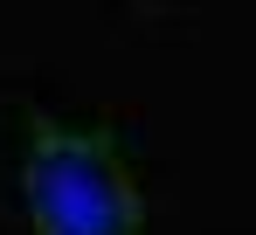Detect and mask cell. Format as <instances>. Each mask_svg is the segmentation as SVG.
Returning a JSON list of instances; mask_svg holds the SVG:
<instances>
[{"mask_svg": "<svg viewBox=\"0 0 256 235\" xmlns=\"http://www.w3.org/2000/svg\"><path fill=\"white\" fill-rule=\"evenodd\" d=\"M28 214L42 235H138V194L104 138L42 132L28 159Z\"/></svg>", "mask_w": 256, "mask_h": 235, "instance_id": "6da1fadb", "label": "cell"}]
</instances>
